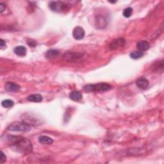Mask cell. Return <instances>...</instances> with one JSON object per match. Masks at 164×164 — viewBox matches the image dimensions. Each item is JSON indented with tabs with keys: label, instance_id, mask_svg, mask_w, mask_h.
I'll list each match as a JSON object with an SVG mask.
<instances>
[{
	"label": "cell",
	"instance_id": "d6986e66",
	"mask_svg": "<svg viewBox=\"0 0 164 164\" xmlns=\"http://www.w3.org/2000/svg\"><path fill=\"white\" fill-rule=\"evenodd\" d=\"M132 14H133V9L131 7H128L125 8L124 11H123V15L126 18L130 17Z\"/></svg>",
	"mask_w": 164,
	"mask_h": 164
},
{
	"label": "cell",
	"instance_id": "603a6c76",
	"mask_svg": "<svg viewBox=\"0 0 164 164\" xmlns=\"http://www.w3.org/2000/svg\"><path fill=\"white\" fill-rule=\"evenodd\" d=\"M0 46H1V49H3V47L6 46V43H5V41L3 40V39L0 40Z\"/></svg>",
	"mask_w": 164,
	"mask_h": 164
},
{
	"label": "cell",
	"instance_id": "7a4b0ae2",
	"mask_svg": "<svg viewBox=\"0 0 164 164\" xmlns=\"http://www.w3.org/2000/svg\"><path fill=\"white\" fill-rule=\"evenodd\" d=\"M111 89V85L106 83L89 84L84 87V90L87 92H103V91L109 90Z\"/></svg>",
	"mask_w": 164,
	"mask_h": 164
},
{
	"label": "cell",
	"instance_id": "cb8c5ba5",
	"mask_svg": "<svg viewBox=\"0 0 164 164\" xmlns=\"http://www.w3.org/2000/svg\"><path fill=\"white\" fill-rule=\"evenodd\" d=\"M5 10V6L4 5L3 3H0V12H3Z\"/></svg>",
	"mask_w": 164,
	"mask_h": 164
},
{
	"label": "cell",
	"instance_id": "9a60e30c",
	"mask_svg": "<svg viewBox=\"0 0 164 164\" xmlns=\"http://www.w3.org/2000/svg\"><path fill=\"white\" fill-rule=\"evenodd\" d=\"M39 141L41 144H51L53 142V140L51 138L48 136H40L39 138Z\"/></svg>",
	"mask_w": 164,
	"mask_h": 164
},
{
	"label": "cell",
	"instance_id": "6da1fadb",
	"mask_svg": "<svg viewBox=\"0 0 164 164\" xmlns=\"http://www.w3.org/2000/svg\"><path fill=\"white\" fill-rule=\"evenodd\" d=\"M8 144L14 151L21 153H30L32 151L33 146L31 141L21 136L8 135L6 137Z\"/></svg>",
	"mask_w": 164,
	"mask_h": 164
},
{
	"label": "cell",
	"instance_id": "277c9868",
	"mask_svg": "<svg viewBox=\"0 0 164 164\" xmlns=\"http://www.w3.org/2000/svg\"><path fill=\"white\" fill-rule=\"evenodd\" d=\"M49 8L53 12H60L65 10L67 7V4L62 1H51L49 3Z\"/></svg>",
	"mask_w": 164,
	"mask_h": 164
},
{
	"label": "cell",
	"instance_id": "8992f818",
	"mask_svg": "<svg viewBox=\"0 0 164 164\" xmlns=\"http://www.w3.org/2000/svg\"><path fill=\"white\" fill-rule=\"evenodd\" d=\"M72 36L76 40H81L85 36V31L80 26H76L72 31Z\"/></svg>",
	"mask_w": 164,
	"mask_h": 164
},
{
	"label": "cell",
	"instance_id": "5b68a950",
	"mask_svg": "<svg viewBox=\"0 0 164 164\" xmlns=\"http://www.w3.org/2000/svg\"><path fill=\"white\" fill-rule=\"evenodd\" d=\"M125 44H126L125 39H122V38H119V39L112 40V42L110 43V48L112 50L117 49L124 47Z\"/></svg>",
	"mask_w": 164,
	"mask_h": 164
},
{
	"label": "cell",
	"instance_id": "30bf717a",
	"mask_svg": "<svg viewBox=\"0 0 164 164\" xmlns=\"http://www.w3.org/2000/svg\"><path fill=\"white\" fill-rule=\"evenodd\" d=\"M137 48L138 51L144 52L149 48V43L146 40L139 41L137 44Z\"/></svg>",
	"mask_w": 164,
	"mask_h": 164
},
{
	"label": "cell",
	"instance_id": "e0dca14e",
	"mask_svg": "<svg viewBox=\"0 0 164 164\" xmlns=\"http://www.w3.org/2000/svg\"><path fill=\"white\" fill-rule=\"evenodd\" d=\"M14 101L10 99H6L3 101L1 103L2 106L5 107V108H11L14 106Z\"/></svg>",
	"mask_w": 164,
	"mask_h": 164
},
{
	"label": "cell",
	"instance_id": "4fadbf2b",
	"mask_svg": "<svg viewBox=\"0 0 164 164\" xmlns=\"http://www.w3.org/2000/svg\"><path fill=\"white\" fill-rule=\"evenodd\" d=\"M59 55V51L56 49H50L46 53V57L48 59L54 58Z\"/></svg>",
	"mask_w": 164,
	"mask_h": 164
},
{
	"label": "cell",
	"instance_id": "ba28073f",
	"mask_svg": "<svg viewBox=\"0 0 164 164\" xmlns=\"http://www.w3.org/2000/svg\"><path fill=\"white\" fill-rule=\"evenodd\" d=\"M64 58L66 60L70 61V62H74L79 60L81 58H82V54L81 53H66L64 55Z\"/></svg>",
	"mask_w": 164,
	"mask_h": 164
},
{
	"label": "cell",
	"instance_id": "7402d4cb",
	"mask_svg": "<svg viewBox=\"0 0 164 164\" xmlns=\"http://www.w3.org/2000/svg\"><path fill=\"white\" fill-rule=\"evenodd\" d=\"M6 158H6L5 154L3 153V151H1V159H0V162L1 163H4L5 162H6Z\"/></svg>",
	"mask_w": 164,
	"mask_h": 164
},
{
	"label": "cell",
	"instance_id": "52a82bcc",
	"mask_svg": "<svg viewBox=\"0 0 164 164\" xmlns=\"http://www.w3.org/2000/svg\"><path fill=\"white\" fill-rule=\"evenodd\" d=\"M5 89L8 92H17L20 90L21 87L18 84L12 81L7 82L5 85Z\"/></svg>",
	"mask_w": 164,
	"mask_h": 164
},
{
	"label": "cell",
	"instance_id": "ac0fdd59",
	"mask_svg": "<svg viewBox=\"0 0 164 164\" xmlns=\"http://www.w3.org/2000/svg\"><path fill=\"white\" fill-rule=\"evenodd\" d=\"M96 22H97V27L98 28L99 26H101V28H104L106 26V21L103 17L99 16L98 17H97V20L96 21Z\"/></svg>",
	"mask_w": 164,
	"mask_h": 164
},
{
	"label": "cell",
	"instance_id": "9c48e42d",
	"mask_svg": "<svg viewBox=\"0 0 164 164\" xmlns=\"http://www.w3.org/2000/svg\"><path fill=\"white\" fill-rule=\"evenodd\" d=\"M137 86L140 89H146L147 88L149 87V81H148L146 78L144 77L140 78L136 82Z\"/></svg>",
	"mask_w": 164,
	"mask_h": 164
},
{
	"label": "cell",
	"instance_id": "44dd1931",
	"mask_svg": "<svg viewBox=\"0 0 164 164\" xmlns=\"http://www.w3.org/2000/svg\"><path fill=\"white\" fill-rule=\"evenodd\" d=\"M27 44L30 47H32V48H34V47H35L37 45L35 41H34L33 40H28L27 41Z\"/></svg>",
	"mask_w": 164,
	"mask_h": 164
},
{
	"label": "cell",
	"instance_id": "2e32d148",
	"mask_svg": "<svg viewBox=\"0 0 164 164\" xmlns=\"http://www.w3.org/2000/svg\"><path fill=\"white\" fill-rule=\"evenodd\" d=\"M144 55V53L140 51H135L130 53V56L131 57V58L134 59V60H137L141 58L142 56Z\"/></svg>",
	"mask_w": 164,
	"mask_h": 164
},
{
	"label": "cell",
	"instance_id": "ffe728a7",
	"mask_svg": "<svg viewBox=\"0 0 164 164\" xmlns=\"http://www.w3.org/2000/svg\"><path fill=\"white\" fill-rule=\"evenodd\" d=\"M158 67H159V71H160V68H161V69H163V61H160L159 63H157L155 65H154L153 67V71H158Z\"/></svg>",
	"mask_w": 164,
	"mask_h": 164
},
{
	"label": "cell",
	"instance_id": "7c38bea8",
	"mask_svg": "<svg viewBox=\"0 0 164 164\" xmlns=\"http://www.w3.org/2000/svg\"><path fill=\"white\" fill-rule=\"evenodd\" d=\"M69 97L70 99L74 101H78L81 99L82 98V94L79 91H72L69 94Z\"/></svg>",
	"mask_w": 164,
	"mask_h": 164
},
{
	"label": "cell",
	"instance_id": "3957f363",
	"mask_svg": "<svg viewBox=\"0 0 164 164\" xmlns=\"http://www.w3.org/2000/svg\"><path fill=\"white\" fill-rule=\"evenodd\" d=\"M31 126L25 122L16 121L11 123L8 126L7 130L12 131H29L31 130Z\"/></svg>",
	"mask_w": 164,
	"mask_h": 164
},
{
	"label": "cell",
	"instance_id": "5bb4252c",
	"mask_svg": "<svg viewBox=\"0 0 164 164\" xmlns=\"http://www.w3.org/2000/svg\"><path fill=\"white\" fill-rule=\"evenodd\" d=\"M27 99L29 101L40 103L42 101V96L40 94H32V95L28 96Z\"/></svg>",
	"mask_w": 164,
	"mask_h": 164
},
{
	"label": "cell",
	"instance_id": "8fae6325",
	"mask_svg": "<svg viewBox=\"0 0 164 164\" xmlns=\"http://www.w3.org/2000/svg\"><path fill=\"white\" fill-rule=\"evenodd\" d=\"M14 53L15 54H16L19 56H24L26 55L27 49L24 46H19L16 47V48L14 49Z\"/></svg>",
	"mask_w": 164,
	"mask_h": 164
}]
</instances>
